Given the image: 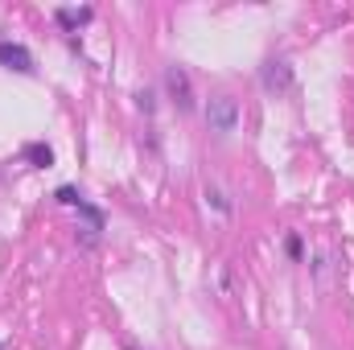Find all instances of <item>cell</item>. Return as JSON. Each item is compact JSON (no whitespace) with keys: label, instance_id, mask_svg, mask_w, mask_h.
I'll use <instances>...</instances> for the list:
<instances>
[{"label":"cell","instance_id":"6da1fadb","mask_svg":"<svg viewBox=\"0 0 354 350\" xmlns=\"http://www.w3.org/2000/svg\"><path fill=\"white\" fill-rule=\"evenodd\" d=\"M206 120H210V128L214 132H235L239 128V103L231 99V95H214L210 103H206Z\"/></svg>","mask_w":354,"mask_h":350},{"label":"cell","instance_id":"7a4b0ae2","mask_svg":"<svg viewBox=\"0 0 354 350\" xmlns=\"http://www.w3.org/2000/svg\"><path fill=\"white\" fill-rule=\"evenodd\" d=\"M260 83H264V91H272V95H288V91H292V66L272 58V62H264Z\"/></svg>","mask_w":354,"mask_h":350},{"label":"cell","instance_id":"3957f363","mask_svg":"<svg viewBox=\"0 0 354 350\" xmlns=\"http://www.w3.org/2000/svg\"><path fill=\"white\" fill-rule=\"evenodd\" d=\"M58 202H62V206H79V214L91 223V235H99V231H103V214H99L91 202H83V194H79L75 185H62V190H58Z\"/></svg>","mask_w":354,"mask_h":350},{"label":"cell","instance_id":"277c9868","mask_svg":"<svg viewBox=\"0 0 354 350\" xmlns=\"http://www.w3.org/2000/svg\"><path fill=\"white\" fill-rule=\"evenodd\" d=\"M0 66H8V71H17V75H33L37 66H33V54L25 50V46H17V42H0Z\"/></svg>","mask_w":354,"mask_h":350},{"label":"cell","instance_id":"5b68a950","mask_svg":"<svg viewBox=\"0 0 354 350\" xmlns=\"http://www.w3.org/2000/svg\"><path fill=\"white\" fill-rule=\"evenodd\" d=\"M165 87H169V95H174V103L181 107V111H189V107H194V91H189V75H185L181 66H169V71H165Z\"/></svg>","mask_w":354,"mask_h":350},{"label":"cell","instance_id":"8992f818","mask_svg":"<svg viewBox=\"0 0 354 350\" xmlns=\"http://www.w3.org/2000/svg\"><path fill=\"white\" fill-rule=\"evenodd\" d=\"M25 157H29L33 165H41V169H46V165H54V153H50V145H29V149H25Z\"/></svg>","mask_w":354,"mask_h":350},{"label":"cell","instance_id":"52a82bcc","mask_svg":"<svg viewBox=\"0 0 354 350\" xmlns=\"http://www.w3.org/2000/svg\"><path fill=\"white\" fill-rule=\"evenodd\" d=\"M58 21L62 25H83V21H91V8H58Z\"/></svg>","mask_w":354,"mask_h":350}]
</instances>
